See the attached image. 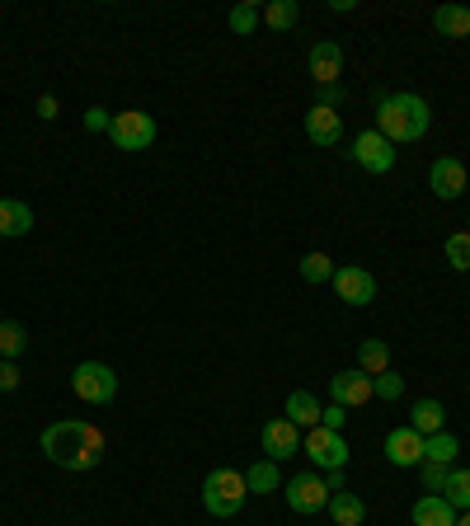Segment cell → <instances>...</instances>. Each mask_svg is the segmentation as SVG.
<instances>
[{
    "label": "cell",
    "mask_w": 470,
    "mask_h": 526,
    "mask_svg": "<svg viewBox=\"0 0 470 526\" xmlns=\"http://www.w3.org/2000/svg\"><path fill=\"white\" fill-rule=\"evenodd\" d=\"M38 447L47 451V461L62 465V470H94V465L104 461V433L94 423H85V418H57V423H47Z\"/></svg>",
    "instance_id": "6da1fadb"
},
{
    "label": "cell",
    "mask_w": 470,
    "mask_h": 526,
    "mask_svg": "<svg viewBox=\"0 0 470 526\" xmlns=\"http://www.w3.org/2000/svg\"><path fill=\"white\" fill-rule=\"evenodd\" d=\"M433 127V109L419 94H381L376 99V132L391 141H423V132Z\"/></svg>",
    "instance_id": "7a4b0ae2"
},
{
    "label": "cell",
    "mask_w": 470,
    "mask_h": 526,
    "mask_svg": "<svg viewBox=\"0 0 470 526\" xmlns=\"http://www.w3.org/2000/svg\"><path fill=\"white\" fill-rule=\"evenodd\" d=\"M245 498H250V489H245L240 470H212L203 480V508L212 517H235V512L245 508Z\"/></svg>",
    "instance_id": "3957f363"
},
{
    "label": "cell",
    "mask_w": 470,
    "mask_h": 526,
    "mask_svg": "<svg viewBox=\"0 0 470 526\" xmlns=\"http://www.w3.org/2000/svg\"><path fill=\"white\" fill-rule=\"evenodd\" d=\"M109 137L118 151H151L160 137V127L151 113H141V109H123V113H113V127H109Z\"/></svg>",
    "instance_id": "277c9868"
},
{
    "label": "cell",
    "mask_w": 470,
    "mask_h": 526,
    "mask_svg": "<svg viewBox=\"0 0 470 526\" xmlns=\"http://www.w3.org/2000/svg\"><path fill=\"white\" fill-rule=\"evenodd\" d=\"M71 390L85 404H113L118 400V372H113L109 362H80L76 372H71Z\"/></svg>",
    "instance_id": "5b68a950"
},
{
    "label": "cell",
    "mask_w": 470,
    "mask_h": 526,
    "mask_svg": "<svg viewBox=\"0 0 470 526\" xmlns=\"http://www.w3.org/2000/svg\"><path fill=\"white\" fill-rule=\"evenodd\" d=\"M301 451H306L311 465H320V470H348V437L344 433L311 428V433H301Z\"/></svg>",
    "instance_id": "8992f818"
},
{
    "label": "cell",
    "mask_w": 470,
    "mask_h": 526,
    "mask_svg": "<svg viewBox=\"0 0 470 526\" xmlns=\"http://www.w3.org/2000/svg\"><path fill=\"white\" fill-rule=\"evenodd\" d=\"M282 494H287V508L301 512V517H315V512L329 508V489H325V475H292V480L282 484Z\"/></svg>",
    "instance_id": "52a82bcc"
},
{
    "label": "cell",
    "mask_w": 470,
    "mask_h": 526,
    "mask_svg": "<svg viewBox=\"0 0 470 526\" xmlns=\"http://www.w3.org/2000/svg\"><path fill=\"white\" fill-rule=\"evenodd\" d=\"M348 155H353V160H358L367 174H391L395 170V146L381 137L376 127L358 132V137H353V151H348Z\"/></svg>",
    "instance_id": "ba28073f"
},
{
    "label": "cell",
    "mask_w": 470,
    "mask_h": 526,
    "mask_svg": "<svg viewBox=\"0 0 470 526\" xmlns=\"http://www.w3.org/2000/svg\"><path fill=\"white\" fill-rule=\"evenodd\" d=\"M334 292H339V301H348V306H372L376 301V278L367 273V268H358V263H344V268H334Z\"/></svg>",
    "instance_id": "9c48e42d"
},
{
    "label": "cell",
    "mask_w": 470,
    "mask_h": 526,
    "mask_svg": "<svg viewBox=\"0 0 470 526\" xmlns=\"http://www.w3.org/2000/svg\"><path fill=\"white\" fill-rule=\"evenodd\" d=\"M428 188H433L442 202L461 198V193H466V165H461L456 155H438L433 170H428Z\"/></svg>",
    "instance_id": "30bf717a"
},
{
    "label": "cell",
    "mask_w": 470,
    "mask_h": 526,
    "mask_svg": "<svg viewBox=\"0 0 470 526\" xmlns=\"http://www.w3.org/2000/svg\"><path fill=\"white\" fill-rule=\"evenodd\" d=\"M339 76H344V47L334 38H320L311 47V80L325 90V85H339Z\"/></svg>",
    "instance_id": "8fae6325"
},
{
    "label": "cell",
    "mask_w": 470,
    "mask_h": 526,
    "mask_svg": "<svg viewBox=\"0 0 470 526\" xmlns=\"http://www.w3.org/2000/svg\"><path fill=\"white\" fill-rule=\"evenodd\" d=\"M386 461H391L395 470H414V465H423V437L414 433L409 423L386 433Z\"/></svg>",
    "instance_id": "7c38bea8"
},
{
    "label": "cell",
    "mask_w": 470,
    "mask_h": 526,
    "mask_svg": "<svg viewBox=\"0 0 470 526\" xmlns=\"http://www.w3.org/2000/svg\"><path fill=\"white\" fill-rule=\"evenodd\" d=\"M259 442H264L268 461H287V456H297L301 451V428L297 423H287V418H268Z\"/></svg>",
    "instance_id": "4fadbf2b"
},
{
    "label": "cell",
    "mask_w": 470,
    "mask_h": 526,
    "mask_svg": "<svg viewBox=\"0 0 470 526\" xmlns=\"http://www.w3.org/2000/svg\"><path fill=\"white\" fill-rule=\"evenodd\" d=\"M329 395H334V404H344V409H358V404L376 400L372 395V376L367 372H339V376H329Z\"/></svg>",
    "instance_id": "5bb4252c"
},
{
    "label": "cell",
    "mask_w": 470,
    "mask_h": 526,
    "mask_svg": "<svg viewBox=\"0 0 470 526\" xmlns=\"http://www.w3.org/2000/svg\"><path fill=\"white\" fill-rule=\"evenodd\" d=\"M301 127H306V137H311L315 146H325V151L344 141V118H339L334 109H320V104H311V109H306Z\"/></svg>",
    "instance_id": "9a60e30c"
},
{
    "label": "cell",
    "mask_w": 470,
    "mask_h": 526,
    "mask_svg": "<svg viewBox=\"0 0 470 526\" xmlns=\"http://www.w3.org/2000/svg\"><path fill=\"white\" fill-rule=\"evenodd\" d=\"M320 414H325V404L315 400L311 390H292V395H287V404H282V418H287V423H297L301 433L320 428Z\"/></svg>",
    "instance_id": "2e32d148"
},
{
    "label": "cell",
    "mask_w": 470,
    "mask_h": 526,
    "mask_svg": "<svg viewBox=\"0 0 470 526\" xmlns=\"http://www.w3.org/2000/svg\"><path fill=\"white\" fill-rule=\"evenodd\" d=\"M409 517H414V526H456V508L442 494H423Z\"/></svg>",
    "instance_id": "e0dca14e"
},
{
    "label": "cell",
    "mask_w": 470,
    "mask_h": 526,
    "mask_svg": "<svg viewBox=\"0 0 470 526\" xmlns=\"http://www.w3.org/2000/svg\"><path fill=\"white\" fill-rule=\"evenodd\" d=\"M33 231V212H29V202H19V198H0V235L5 240H19V235H29Z\"/></svg>",
    "instance_id": "ac0fdd59"
},
{
    "label": "cell",
    "mask_w": 470,
    "mask_h": 526,
    "mask_svg": "<svg viewBox=\"0 0 470 526\" xmlns=\"http://www.w3.org/2000/svg\"><path fill=\"white\" fill-rule=\"evenodd\" d=\"M409 428L419 437H433L447 428V409H442V400H414V409H409Z\"/></svg>",
    "instance_id": "d6986e66"
},
{
    "label": "cell",
    "mask_w": 470,
    "mask_h": 526,
    "mask_svg": "<svg viewBox=\"0 0 470 526\" xmlns=\"http://www.w3.org/2000/svg\"><path fill=\"white\" fill-rule=\"evenodd\" d=\"M329 522H334V526H362V522H367V503H362V498L358 494H348V489H344V494H329Z\"/></svg>",
    "instance_id": "ffe728a7"
},
{
    "label": "cell",
    "mask_w": 470,
    "mask_h": 526,
    "mask_svg": "<svg viewBox=\"0 0 470 526\" xmlns=\"http://www.w3.org/2000/svg\"><path fill=\"white\" fill-rule=\"evenodd\" d=\"M433 29L442 38H470V10L466 5H438L433 10Z\"/></svg>",
    "instance_id": "44dd1931"
},
{
    "label": "cell",
    "mask_w": 470,
    "mask_h": 526,
    "mask_svg": "<svg viewBox=\"0 0 470 526\" xmlns=\"http://www.w3.org/2000/svg\"><path fill=\"white\" fill-rule=\"evenodd\" d=\"M358 372H367V376L391 372V348H386V339H362L358 343Z\"/></svg>",
    "instance_id": "7402d4cb"
},
{
    "label": "cell",
    "mask_w": 470,
    "mask_h": 526,
    "mask_svg": "<svg viewBox=\"0 0 470 526\" xmlns=\"http://www.w3.org/2000/svg\"><path fill=\"white\" fill-rule=\"evenodd\" d=\"M245 489L250 494H273V489H282V470H278V461H254L250 470H245Z\"/></svg>",
    "instance_id": "603a6c76"
},
{
    "label": "cell",
    "mask_w": 470,
    "mask_h": 526,
    "mask_svg": "<svg viewBox=\"0 0 470 526\" xmlns=\"http://www.w3.org/2000/svg\"><path fill=\"white\" fill-rule=\"evenodd\" d=\"M442 498L456 508V517L470 512V470L466 465H452V475H447V484H442Z\"/></svg>",
    "instance_id": "cb8c5ba5"
},
{
    "label": "cell",
    "mask_w": 470,
    "mask_h": 526,
    "mask_svg": "<svg viewBox=\"0 0 470 526\" xmlns=\"http://www.w3.org/2000/svg\"><path fill=\"white\" fill-rule=\"evenodd\" d=\"M456 456H461V442H456L447 428L433 437H423V461H438V465H456Z\"/></svg>",
    "instance_id": "d4e9b609"
},
{
    "label": "cell",
    "mask_w": 470,
    "mask_h": 526,
    "mask_svg": "<svg viewBox=\"0 0 470 526\" xmlns=\"http://www.w3.org/2000/svg\"><path fill=\"white\" fill-rule=\"evenodd\" d=\"M24 353H29V329L19 325V320H5V325H0V357H5V362H19Z\"/></svg>",
    "instance_id": "484cf974"
},
{
    "label": "cell",
    "mask_w": 470,
    "mask_h": 526,
    "mask_svg": "<svg viewBox=\"0 0 470 526\" xmlns=\"http://www.w3.org/2000/svg\"><path fill=\"white\" fill-rule=\"evenodd\" d=\"M301 19V5L297 0H273V5H264V24L268 29H292V24H297Z\"/></svg>",
    "instance_id": "4316f807"
},
{
    "label": "cell",
    "mask_w": 470,
    "mask_h": 526,
    "mask_svg": "<svg viewBox=\"0 0 470 526\" xmlns=\"http://www.w3.org/2000/svg\"><path fill=\"white\" fill-rule=\"evenodd\" d=\"M334 268H339V263L329 259V254H306V259L297 263V273L311 282V287H315V282H329V278H334Z\"/></svg>",
    "instance_id": "83f0119b"
},
{
    "label": "cell",
    "mask_w": 470,
    "mask_h": 526,
    "mask_svg": "<svg viewBox=\"0 0 470 526\" xmlns=\"http://www.w3.org/2000/svg\"><path fill=\"white\" fill-rule=\"evenodd\" d=\"M259 24H264V10H259V5H250V0H245V5H235V10H231V29L240 33V38H250V33L259 29Z\"/></svg>",
    "instance_id": "f1b7e54d"
},
{
    "label": "cell",
    "mask_w": 470,
    "mask_h": 526,
    "mask_svg": "<svg viewBox=\"0 0 470 526\" xmlns=\"http://www.w3.org/2000/svg\"><path fill=\"white\" fill-rule=\"evenodd\" d=\"M447 263H452L456 273H470V231L447 235Z\"/></svg>",
    "instance_id": "f546056e"
},
{
    "label": "cell",
    "mask_w": 470,
    "mask_h": 526,
    "mask_svg": "<svg viewBox=\"0 0 470 526\" xmlns=\"http://www.w3.org/2000/svg\"><path fill=\"white\" fill-rule=\"evenodd\" d=\"M372 395L376 400H400V395H405V376H395V372L372 376Z\"/></svg>",
    "instance_id": "4dcf8cb0"
},
{
    "label": "cell",
    "mask_w": 470,
    "mask_h": 526,
    "mask_svg": "<svg viewBox=\"0 0 470 526\" xmlns=\"http://www.w3.org/2000/svg\"><path fill=\"white\" fill-rule=\"evenodd\" d=\"M423 489H442L447 484V475H452V465H438V461H423Z\"/></svg>",
    "instance_id": "1f68e13d"
},
{
    "label": "cell",
    "mask_w": 470,
    "mask_h": 526,
    "mask_svg": "<svg viewBox=\"0 0 470 526\" xmlns=\"http://www.w3.org/2000/svg\"><path fill=\"white\" fill-rule=\"evenodd\" d=\"M320 428H329V433H344V428H348V409H344V404H325Z\"/></svg>",
    "instance_id": "d6a6232c"
},
{
    "label": "cell",
    "mask_w": 470,
    "mask_h": 526,
    "mask_svg": "<svg viewBox=\"0 0 470 526\" xmlns=\"http://www.w3.org/2000/svg\"><path fill=\"white\" fill-rule=\"evenodd\" d=\"M315 104H320V109H344L348 104V94H344V85H325V90H320V99H315Z\"/></svg>",
    "instance_id": "836d02e7"
},
{
    "label": "cell",
    "mask_w": 470,
    "mask_h": 526,
    "mask_svg": "<svg viewBox=\"0 0 470 526\" xmlns=\"http://www.w3.org/2000/svg\"><path fill=\"white\" fill-rule=\"evenodd\" d=\"M85 127H90V132H109V127H113V113H109V109H85Z\"/></svg>",
    "instance_id": "e575fe53"
},
{
    "label": "cell",
    "mask_w": 470,
    "mask_h": 526,
    "mask_svg": "<svg viewBox=\"0 0 470 526\" xmlns=\"http://www.w3.org/2000/svg\"><path fill=\"white\" fill-rule=\"evenodd\" d=\"M0 390H19V367L0 357Z\"/></svg>",
    "instance_id": "d590c367"
},
{
    "label": "cell",
    "mask_w": 470,
    "mask_h": 526,
    "mask_svg": "<svg viewBox=\"0 0 470 526\" xmlns=\"http://www.w3.org/2000/svg\"><path fill=\"white\" fill-rule=\"evenodd\" d=\"M57 113H62V104H57V94H43V99H38V118H47V123H52Z\"/></svg>",
    "instance_id": "8d00e7d4"
},
{
    "label": "cell",
    "mask_w": 470,
    "mask_h": 526,
    "mask_svg": "<svg viewBox=\"0 0 470 526\" xmlns=\"http://www.w3.org/2000/svg\"><path fill=\"white\" fill-rule=\"evenodd\" d=\"M325 489L329 494H344V470H325Z\"/></svg>",
    "instance_id": "74e56055"
},
{
    "label": "cell",
    "mask_w": 470,
    "mask_h": 526,
    "mask_svg": "<svg viewBox=\"0 0 470 526\" xmlns=\"http://www.w3.org/2000/svg\"><path fill=\"white\" fill-rule=\"evenodd\" d=\"M456 526H470V512H461V517H456Z\"/></svg>",
    "instance_id": "f35d334b"
},
{
    "label": "cell",
    "mask_w": 470,
    "mask_h": 526,
    "mask_svg": "<svg viewBox=\"0 0 470 526\" xmlns=\"http://www.w3.org/2000/svg\"><path fill=\"white\" fill-rule=\"evenodd\" d=\"M466 231H470V221H466Z\"/></svg>",
    "instance_id": "ab89813d"
}]
</instances>
